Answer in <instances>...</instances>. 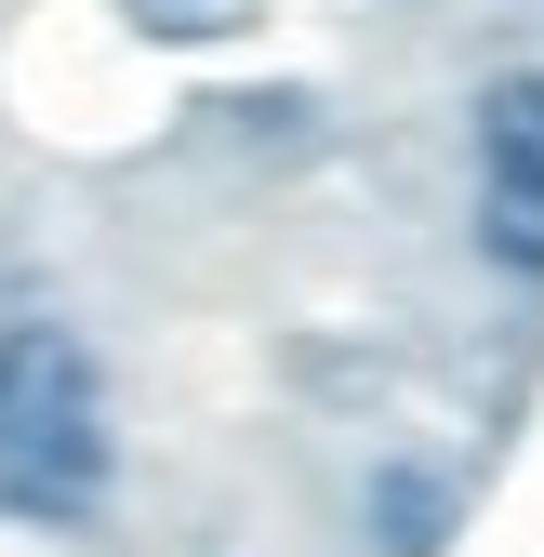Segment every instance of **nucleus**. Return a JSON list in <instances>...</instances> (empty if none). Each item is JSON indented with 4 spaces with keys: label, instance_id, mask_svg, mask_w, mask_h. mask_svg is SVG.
<instances>
[{
    "label": "nucleus",
    "instance_id": "2",
    "mask_svg": "<svg viewBox=\"0 0 544 557\" xmlns=\"http://www.w3.org/2000/svg\"><path fill=\"white\" fill-rule=\"evenodd\" d=\"M53 411H94V345L53 332V319H14L0 332V438L53 425Z\"/></svg>",
    "mask_w": 544,
    "mask_h": 557
},
{
    "label": "nucleus",
    "instance_id": "5",
    "mask_svg": "<svg viewBox=\"0 0 544 557\" xmlns=\"http://www.w3.org/2000/svg\"><path fill=\"white\" fill-rule=\"evenodd\" d=\"M120 14L147 27V40H239V27H252V0H120Z\"/></svg>",
    "mask_w": 544,
    "mask_h": 557
},
{
    "label": "nucleus",
    "instance_id": "3",
    "mask_svg": "<svg viewBox=\"0 0 544 557\" xmlns=\"http://www.w3.org/2000/svg\"><path fill=\"white\" fill-rule=\"evenodd\" d=\"M479 186H544V66L479 81Z\"/></svg>",
    "mask_w": 544,
    "mask_h": 557
},
{
    "label": "nucleus",
    "instance_id": "4",
    "mask_svg": "<svg viewBox=\"0 0 544 557\" xmlns=\"http://www.w3.org/2000/svg\"><path fill=\"white\" fill-rule=\"evenodd\" d=\"M372 544H385V557H438V544H452V478L372 465Z\"/></svg>",
    "mask_w": 544,
    "mask_h": 557
},
{
    "label": "nucleus",
    "instance_id": "1",
    "mask_svg": "<svg viewBox=\"0 0 544 557\" xmlns=\"http://www.w3.org/2000/svg\"><path fill=\"white\" fill-rule=\"evenodd\" d=\"M107 478H120L107 411H53V425H14V438H0V518H53V531H81V518L107 505Z\"/></svg>",
    "mask_w": 544,
    "mask_h": 557
}]
</instances>
